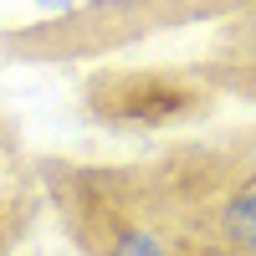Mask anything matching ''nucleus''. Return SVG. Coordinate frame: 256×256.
<instances>
[{
    "label": "nucleus",
    "instance_id": "nucleus-1",
    "mask_svg": "<svg viewBox=\"0 0 256 256\" xmlns=\"http://www.w3.org/2000/svg\"><path fill=\"white\" fill-rule=\"evenodd\" d=\"M113 256H164V246H159L154 236H144V230H134V236H123V241H118Z\"/></svg>",
    "mask_w": 256,
    "mask_h": 256
}]
</instances>
